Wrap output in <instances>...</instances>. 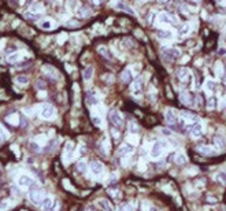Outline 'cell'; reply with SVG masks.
I'll list each match as a JSON object with an SVG mask.
<instances>
[{"label": "cell", "instance_id": "d6a6232c", "mask_svg": "<svg viewBox=\"0 0 226 211\" xmlns=\"http://www.w3.org/2000/svg\"><path fill=\"white\" fill-rule=\"evenodd\" d=\"M77 14L79 17H82V18H86V17L90 15V10L89 8H85V7H81V8H78Z\"/></svg>", "mask_w": 226, "mask_h": 211}, {"label": "cell", "instance_id": "be15d7a7", "mask_svg": "<svg viewBox=\"0 0 226 211\" xmlns=\"http://www.w3.org/2000/svg\"><path fill=\"white\" fill-rule=\"evenodd\" d=\"M222 211H226V207H224V209H222Z\"/></svg>", "mask_w": 226, "mask_h": 211}, {"label": "cell", "instance_id": "f1b7e54d", "mask_svg": "<svg viewBox=\"0 0 226 211\" xmlns=\"http://www.w3.org/2000/svg\"><path fill=\"white\" fill-rule=\"evenodd\" d=\"M181 117L189 121H197V117L193 113H189V111H181Z\"/></svg>", "mask_w": 226, "mask_h": 211}, {"label": "cell", "instance_id": "836d02e7", "mask_svg": "<svg viewBox=\"0 0 226 211\" xmlns=\"http://www.w3.org/2000/svg\"><path fill=\"white\" fill-rule=\"evenodd\" d=\"M189 32H190V25L189 23H184V25L180 27V34L181 36H186Z\"/></svg>", "mask_w": 226, "mask_h": 211}, {"label": "cell", "instance_id": "f907efd6", "mask_svg": "<svg viewBox=\"0 0 226 211\" xmlns=\"http://www.w3.org/2000/svg\"><path fill=\"white\" fill-rule=\"evenodd\" d=\"M217 73H218V75H221V73H222V63L221 62H217Z\"/></svg>", "mask_w": 226, "mask_h": 211}, {"label": "cell", "instance_id": "44dd1931", "mask_svg": "<svg viewBox=\"0 0 226 211\" xmlns=\"http://www.w3.org/2000/svg\"><path fill=\"white\" fill-rule=\"evenodd\" d=\"M73 150H74V144L73 143H67L65 147V161L69 162L73 156Z\"/></svg>", "mask_w": 226, "mask_h": 211}, {"label": "cell", "instance_id": "c3c4849f", "mask_svg": "<svg viewBox=\"0 0 226 211\" xmlns=\"http://www.w3.org/2000/svg\"><path fill=\"white\" fill-rule=\"evenodd\" d=\"M25 17H26V18H29V19H39V15H37V14H30V12H26V14H25Z\"/></svg>", "mask_w": 226, "mask_h": 211}, {"label": "cell", "instance_id": "816d5d0a", "mask_svg": "<svg viewBox=\"0 0 226 211\" xmlns=\"http://www.w3.org/2000/svg\"><path fill=\"white\" fill-rule=\"evenodd\" d=\"M7 207H8V203H7V202H2V203H0V210H6Z\"/></svg>", "mask_w": 226, "mask_h": 211}, {"label": "cell", "instance_id": "603a6c76", "mask_svg": "<svg viewBox=\"0 0 226 211\" xmlns=\"http://www.w3.org/2000/svg\"><path fill=\"white\" fill-rule=\"evenodd\" d=\"M177 77H178V79H181V81H186V78L189 77V71H188V69L186 67L178 69V71H177Z\"/></svg>", "mask_w": 226, "mask_h": 211}, {"label": "cell", "instance_id": "d6986e66", "mask_svg": "<svg viewBox=\"0 0 226 211\" xmlns=\"http://www.w3.org/2000/svg\"><path fill=\"white\" fill-rule=\"evenodd\" d=\"M97 206H99L103 211H114L113 204H111V203H110L107 199H102V200H99V202H97Z\"/></svg>", "mask_w": 226, "mask_h": 211}, {"label": "cell", "instance_id": "ffe728a7", "mask_svg": "<svg viewBox=\"0 0 226 211\" xmlns=\"http://www.w3.org/2000/svg\"><path fill=\"white\" fill-rule=\"evenodd\" d=\"M121 79H122V82H125V84H130L132 79H133V73H132L130 69H126V70L122 71Z\"/></svg>", "mask_w": 226, "mask_h": 211}, {"label": "cell", "instance_id": "03108f58", "mask_svg": "<svg viewBox=\"0 0 226 211\" xmlns=\"http://www.w3.org/2000/svg\"><path fill=\"white\" fill-rule=\"evenodd\" d=\"M193 2H199V0H193Z\"/></svg>", "mask_w": 226, "mask_h": 211}, {"label": "cell", "instance_id": "484cf974", "mask_svg": "<svg viewBox=\"0 0 226 211\" xmlns=\"http://www.w3.org/2000/svg\"><path fill=\"white\" fill-rule=\"evenodd\" d=\"M158 37L162 40H170V39H173V33L170 30H159Z\"/></svg>", "mask_w": 226, "mask_h": 211}, {"label": "cell", "instance_id": "f5cc1de1", "mask_svg": "<svg viewBox=\"0 0 226 211\" xmlns=\"http://www.w3.org/2000/svg\"><path fill=\"white\" fill-rule=\"evenodd\" d=\"M67 26H70V27H75V26H78V22H75V21H70V22L67 23Z\"/></svg>", "mask_w": 226, "mask_h": 211}, {"label": "cell", "instance_id": "5bb4252c", "mask_svg": "<svg viewBox=\"0 0 226 211\" xmlns=\"http://www.w3.org/2000/svg\"><path fill=\"white\" fill-rule=\"evenodd\" d=\"M115 8L117 10H121V11H125V12H127V14H130V15H134V10L130 6H127L125 2H118L117 4H115Z\"/></svg>", "mask_w": 226, "mask_h": 211}, {"label": "cell", "instance_id": "8fae6325", "mask_svg": "<svg viewBox=\"0 0 226 211\" xmlns=\"http://www.w3.org/2000/svg\"><path fill=\"white\" fill-rule=\"evenodd\" d=\"M89 169H90V171H92L95 175H99V174H102V173H103V169L104 167H103V165L100 163V162L93 161V162H90Z\"/></svg>", "mask_w": 226, "mask_h": 211}, {"label": "cell", "instance_id": "9c48e42d", "mask_svg": "<svg viewBox=\"0 0 226 211\" xmlns=\"http://www.w3.org/2000/svg\"><path fill=\"white\" fill-rule=\"evenodd\" d=\"M39 27L43 30H51V29H54V27H56V23L50 18H45V19L39 22Z\"/></svg>", "mask_w": 226, "mask_h": 211}, {"label": "cell", "instance_id": "d590c367", "mask_svg": "<svg viewBox=\"0 0 226 211\" xmlns=\"http://www.w3.org/2000/svg\"><path fill=\"white\" fill-rule=\"evenodd\" d=\"M176 163L177 165H185L186 163V158L184 154H177L176 155Z\"/></svg>", "mask_w": 226, "mask_h": 211}, {"label": "cell", "instance_id": "2e32d148", "mask_svg": "<svg viewBox=\"0 0 226 211\" xmlns=\"http://www.w3.org/2000/svg\"><path fill=\"white\" fill-rule=\"evenodd\" d=\"M99 103V100H97V96L96 93L93 91H88L86 92V104L88 106H95Z\"/></svg>", "mask_w": 226, "mask_h": 211}, {"label": "cell", "instance_id": "60d3db41", "mask_svg": "<svg viewBox=\"0 0 226 211\" xmlns=\"http://www.w3.org/2000/svg\"><path fill=\"white\" fill-rule=\"evenodd\" d=\"M129 130H130V133H133V134H136L138 132V126L136 125L134 122H130L129 123Z\"/></svg>", "mask_w": 226, "mask_h": 211}, {"label": "cell", "instance_id": "cb8c5ba5", "mask_svg": "<svg viewBox=\"0 0 226 211\" xmlns=\"http://www.w3.org/2000/svg\"><path fill=\"white\" fill-rule=\"evenodd\" d=\"M21 59H22V54L21 52H12L7 56V62H8V63H17V62L21 60Z\"/></svg>", "mask_w": 226, "mask_h": 211}, {"label": "cell", "instance_id": "7dc6e473", "mask_svg": "<svg viewBox=\"0 0 226 211\" xmlns=\"http://www.w3.org/2000/svg\"><path fill=\"white\" fill-rule=\"evenodd\" d=\"M119 211H133V206L132 204H123L119 209Z\"/></svg>", "mask_w": 226, "mask_h": 211}, {"label": "cell", "instance_id": "6125c7cd", "mask_svg": "<svg viewBox=\"0 0 226 211\" xmlns=\"http://www.w3.org/2000/svg\"><path fill=\"white\" fill-rule=\"evenodd\" d=\"M39 96H40V98H43V96H45V92H40Z\"/></svg>", "mask_w": 226, "mask_h": 211}, {"label": "cell", "instance_id": "f6af8a7d", "mask_svg": "<svg viewBox=\"0 0 226 211\" xmlns=\"http://www.w3.org/2000/svg\"><path fill=\"white\" fill-rule=\"evenodd\" d=\"M218 180H219L221 182H224V184H226V171H221L219 174H218Z\"/></svg>", "mask_w": 226, "mask_h": 211}, {"label": "cell", "instance_id": "9a60e30c", "mask_svg": "<svg viewBox=\"0 0 226 211\" xmlns=\"http://www.w3.org/2000/svg\"><path fill=\"white\" fill-rule=\"evenodd\" d=\"M43 73L47 77H50V78H55V77H58V71H56V69L55 67H52V66H48V65H45V66H43Z\"/></svg>", "mask_w": 226, "mask_h": 211}, {"label": "cell", "instance_id": "4fadbf2b", "mask_svg": "<svg viewBox=\"0 0 226 211\" xmlns=\"http://www.w3.org/2000/svg\"><path fill=\"white\" fill-rule=\"evenodd\" d=\"M34 184L33 180L29 177V175H21L18 178V185L22 186V188H27V186H32Z\"/></svg>", "mask_w": 226, "mask_h": 211}, {"label": "cell", "instance_id": "e575fe53", "mask_svg": "<svg viewBox=\"0 0 226 211\" xmlns=\"http://www.w3.org/2000/svg\"><path fill=\"white\" fill-rule=\"evenodd\" d=\"M217 104H218V99L214 98V96H211V98L208 99V102H207V107L210 110H213V108H215V107H217Z\"/></svg>", "mask_w": 226, "mask_h": 211}, {"label": "cell", "instance_id": "681fc988", "mask_svg": "<svg viewBox=\"0 0 226 211\" xmlns=\"http://www.w3.org/2000/svg\"><path fill=\"white\" fill-rule=\"evenodd\" d=\"M155 17H156L155 12H151V14H149V17H148V23H149V25H152V23H154Z\"/></svg>", "mask_w": 226, "mask_h": 211}, {"label": "cell", "instance_id": "74e56055", "mask_svg": "<svg viewBox=\"0 0 226 211\" xmlns=\"http://www.w3.org/2000/svg\"><path fill=\"white\" fill-rule=\"evenodd\" d=\"M8 139V133H7V130L0 125V141H6Z\"/></svg>", "mask_w": 226, "mask_h": 211}, {"label": "cell", "instance_id": "bcb514c9", "mask_svg": "<svg viewBox=\"0 0 226 211\" xmlns=\"http://www.w3.org/2000/svg\"><path fill=\"white\" fill-rule=\"evenodd\" d=\"M159 132H161L162 134H165V136H171V130H169V129H166V127H161L159 129Z\"/></svg>", "mask_w": 226, "mask_h": 211}, {"label": "cell", "instance_id": "52a82bcc", "mask_svg": "<svg viewBox=\"0 0 226 211\" xmlns=\"http://www.w3.org/2000/svg\"><path fill=\"white\" fill-rule=\"evenodd\" d=\"M196 151L201 155H207V156H214V155L217 154L214 148L210 147V145H200V147L196 148Z\"/></svg>", "mask_w": 226, "mask_h": 211}, {"label": "cell", "instance_id": "94428289", "mask_svg": "<svg viewBox=\"0 0 226 211\" xmlns=\"http://www.w3.org/2000/svg\"><path fill=\"white\" fill-rule=\"evenodd\" d=\"M222 79H224V82H225V84H226V71L224 73V78H222Z\"/></svg>", "mask_w": 226, "mask_h": 211}, {"label": "cell", "instance_id": "f35d334b", "mask_svg": "<svg viewBox=\"0 0 226 211\" xmlns=\"http://www.w3.org/2000/svg\"><path fill=\"white\" fill-rule=\"evenodd\" d=\"M77 170L81 171V173H84L86 170V162L85 161H79L78 162V163H77Z\"/></svg>", "mask_w": 226, "mask_h": 211}, {"label": "cell", "instance_id": "7bdbcfd3", "mask_svg": "<svg viewBox=\"0 0 226 211\" xmlns=\"http://www.w3.org/2000/svg\"><path fill=\"white\" fill-rule=\"evenodd\" d=\"M92 122L95 123L96 126H102V118H100V117H97V115L92 117Z\"/></svg>", "mask_w": 226, "mask_h": 211}, {"label": "cell", "instance_id": "1f68e13d", "mask_svg": "<svg viewBox=\"0 0 226 211\" xmlns=\"http://www.w3.org/2000/svg\"><path fill=\"white\" fill-rule=\"evenodd\" d=\"M132 91H133L134 93H140V91H141V79H136V81L133 82V85H132Z\"/></svg>", "mask_w": 226, "mask_h": 211}, {"label": "cell", "instance_id": "277c9868", "mask_svg": "<svg viewBox=\"0 0 226 211\" xmlns=\"http://www.w3.org/2000/svg\"><path fill=\"white\" fill-rule=\"evenodd\" d=\"M29 199H30V202L34 203V204H40V203L44 200V192L41 191V189L34 188L33 191H30V193H29Z\"/></svg>", "mask_w": 226, "mask_h": 211}, {"label": "cell", "instance_id": "ac0fdd59", "mask_svg": "<svg viewBox=\"0 0 226 211\" xmlns=\"http://www.w3.org/2000/svg\"><path fill=\"white\" fill-rule=\"evenodd\" d=\"M214 144H215V148H218V150H225L226 141L224 139V136H221V134H217V136L214 137Z\"/></svg>", "mask_w": 226, "mask_h": 211}, {"label": "cell", "instance_id": "7402d4cb", "mask_svg": "<svg viewBox=\"0 0 226 211\" xmlns=\"http://www.w3.org/2000/svg\"><path fill=\"white\" fill-rule=\"evenodd\" d=\"M44 10V7L43 4H41L40 2H33L32 4H30V8H29V12H36V14H39L41 12Z\"/></svg>", "mask_w": 226, "mask_h": 211}, {"label": "cell", "instance_id": "7c38bea8", "mask_svg": "<svg viewBox=\"0 0 226 211\" xmlns=\"http://www.w3.org/2000/svg\"><path fill=\"white\" fill-rule=\"evenodd\" d=\"M133 145H130V144H123L122 147H119V150H118V156H126L127 154H132V152H133Z\"/></svg>", "mask_w": 226, "mask_h": 211}, {"label": "cell", "instance_id": "3957f363", "mask_svg": "<svg viewBox=\"0 0 226 211\" xmlns=\"http://www.w3.org/2000/svg\"><path fill=\"white\" fill-rule=\"evenodd\" d=\"M40 115H41V118H44V119H51V118H54V115H55V108H54V106H52V104H43V106H41Z\"/></svg>", "mask_w": 226, "mask_h": 211}, {"label": "cell", "instance_id": "ab89813d", "mask_svg": "<svg viewBox=\"0 0 226 211\" xmlns=\"http://www.w3.org/2000/svg\"><path fill=\"white\" fill-rule=\"evenodd\" d=\"M215 86H217V85H215L214 81H211V79H207V81H206V88H207L210 92L215 91Z\"/></svg>", "mask_w": 226, "mask_h": 211}, {"label": "cell", "instance_id": "680465c9", "mask_svg": "<svg viewBox=\"0 0 226 211\" xmlns=\"http://www.w3.org/2000/svg\"><path fill=\"white\" fill-rule=\"evenodd\" d=\"M113 136H114V137H115V139H117V137H119V133H118L117 130L114 129V130H113Z\"/></svg>", "mask_w": 226, "mask_h": 211}, {"label": "cell", "instance_id": "6f0895ef", "mask_svg": "<svg viewBox=\"0 0 226 211\" xmlns=\"http://www.w3.org/2000/svg\"><path fill=\"white\" fill-rule=\"evenodd\" d=\"M173 0H159V3H162V4H166V3H171Z\"/></svg>", "mask_w": 226, "mask_h": 211}, {"label": "cell", "instance_id": "9f6ffc18", "mask_svg": "<svg viewBox=\"0 0 226 211\" xmlns=\"http://www.w3.org/2000/svg\"><path fill=\"white\" fill-rule=\"evenodd\" d=\"M37 86H39L40 89H44V88H45V85H44V84H43V82H41V81H39V82H37Z\"/></svg>", "mask_w": 226, "mask_h": 211}, {"label": "cell", "instance_id": "f546056e", "mask_svg": "<svg viewBox=\"0 0 226 211\" xmlns=\"http://www.w3.org/2000/svg\"><path fill=\"white\" fill-rule=\"evenodd\" d=\"M15 82L19 85H27L29 84V78H27L26 75H18V77L15 78Z\"/></svg>", "mask_w": 226, "mask_h": 211}, {"label": "cell", "instance_id": "4316f807", "mask_svg": "<svg viewBox=\"0 0 226 211\" xmlns=\"http://www.w3.org/2000/svg\"><path fill=\"white\" fill-rule=\"evenodd\" d=\"M52 204H54V202H52V199L51 198H44V200L41 202V207H43V210L44 211H48L52 207Z\"/></svg>", "mask_w": 226, "mask_h": 211}, {"label": "cell", "instance_id": "e0dca14e", "mask_svg": "<svg viewBox=\"0 0 226 211\" xmlns=\"http://www.w3.org/2000/svg\"><path fill=\"white\" fill-rule=\"evenodd\" d=\"M190 134H192V137H195V139H199V137L203 134V127H201L200 123H193V126H192V129H190Z\"/></svg>", "mask_w": 226, "mask_h": 211}, {"label": "cell", "instance_id": "5b68a950", "mask_svg": "<svg viewBox=\"0 0 226 211\" xmlns=\"http://www.w3.org/2000/svg\"><path fill=\"white\" fill-rule=\"evenodd\" d=\"M158 19H159V22H162V23H171V25H176V23L178 22L177 17L173 15V14H170V12H162V14H159Z\"/></svg>", "mask_w": 226, "mask_h": 211}, {"label": "cell", "instance_id": "8992f818", "mask_svg": "<svg viewBox=\"0 0 226 211\" xmlns=\"http://www.w3.org/2000/svg\"><path fill=\"white\" fill-rule=\"evenodd\" d=\"M163 147H165V143H161V141H156V143H154V145H152V150H151V156L154 159L159 158L162 155Z\"/></svg>", "mask_w": 226, "mask_h": 211}, {"label": "cell", "instance_id": "6da1fadb", "mask_svg": "<svg viewBox=\"0 0 226 211\" xmlns=\"http://www.w3.org/2000/svg\"><path fill=\"white\" fill-rule=\"evenodd\" d=\"M108 119H110V122L113 123L114 127H122V125H123L122 115H121V113L117 111V110H113V111H110Z\"/></svg>", "mask_w": 226, "mask_h": 211}, {"label": "cell", "instance_id": "91938a15", "mask_svg": "<svg viewBox=\"0 0 226 211\" xmlns=\"http://www.w3.org/2000/svg\"><path fill=\"white\" fill-rule=\"evenodd\" d=\"M93 3H95V4H100V3H102V0H93Z\"/></svg>", "mask_w": 226, "mask_h": 211}, {"label": "cell", "instance_id": "30bf717a", "mask_svg": "<svg viewBox=\"0 0 226 211\" xmlns=\"http://www.w3.org/2000/svg\"><path fill=\"white\" fill-rule=\"evenodd\" d=\"M180 100L182 104H186V106H193L195 104V100H192L190 98V93L188 91H182L180 95Z\"/></svg>", "mask_w": 226, "mask_h": 211}, {"label": "cell", "instance_id": "ba28073f", "mask_svg": "<svg viewBox=\"0 0 226 211\" xmlns=\"http://www.w3.org/2000/svg\"><path fill=\"white\" fill-rule=\"evenodd\" d=\"M165 118H166V122L169 123V125H177V115L174 113V110L171 108H167L166 110V114H165Z\"/></svg>", "mask_w": 226, "mask_h": 211}, {"label": "cell", "instance_id": "11a10c76", "mask_svg": "<svg viewBox=\"0 0 226 211\" xmlns=\"http://www.w3.org/2000/svg\"><path fill=\"white\" fill-rule=\"evenodd\" d=\"M207 202L208 203H217V199H214V198H211V196H210V198L207 199Z\"/></svg>", "mask_w": 226, "mask_h": 211}, {"label": "cell", "instance_id": "8d00e7d4", "mask_svg": "<svg viewBox=\"0 0 226 211\" xmlns=\"http://www.w3.org/2000/svg\"><path fill=\"white\" fill-rule=\"evenodd\" d=\"M108 195L113 196L114 199H119L121 196H122V195H121V192L118 191V189H114V188H110V189H108Z\"/></svg>", "mask_w": 226, "mask_h": 211}, {"label": "cell", "instance_id": "4dcf8cb0", "mask_svg": "<svg viewBox=\"0 0 226 211\" xmlns=\"http://www.w3.org/2000/svg\"><path fill=\"white\" fill-rule=\"evenodd\" d=\"M97 51H99V54H102L104 58H107V59H111V58H113V56H111V52L107 50L106 47H99V48H97Z\"/></svg>", "mask_w": 226, "mask_h": 211}, {"label": "cell", "instance_id": "ee69618b", "mask_svg": "<svg viewBox=\"0 0 226 211\" xmlns=\"http://www.w3.org/2000/svg\"><path fill=\"white\" fill-rule=\"evenodd\" d=\"M103 79L106 82H108V84H111V82H114V75L113 74H104L103 75Z\"/></svg>", "mask_w": 226, "mask_h": 211}, {"label": "cell", "instance_id": "d4e9b609", "mask_svg": "<svg viewBox=\"0 0 226 211\" xmlns=\"http://www.w3.org/2000/svg\"><path fill=\"white\" fill-rule=\"evenodd\" d=\"M92 75H93V67L92 66H88L84 71H82V78H84L85 81H90V79H92Z\"/></svg>", "mask_w": 226, "mask_h": 211}, {"label": "cell", "instance_id": "db71d44e", "mask_svg": "<svg viewBox=\"0 0 226 211\" xmlns=\"http://www.w3.org/2000/svg\"><path fill=\"white\" fill-rule=\"evenodd\" d=\"M32 150H34V151H39L40 148H39V145H37L36 143H32Z\"/></svg>", "mask_w": 226, "mask_h": 211}, {"label": "cell", "instance_id": "e7e4bbea", "mask_svg": "<svg viewBox=\"0 0 226 211\" xmlns=\"http://www.w3.org/2000/svg\"><path fill=\"white\" fill-rule=\"evenodd\" d=\"M217 2H224V0H217Z\"/></svg>", "mask_w": 226, "mask_h": 211}, {"label": "cell", "instance_id": "7a4b0ae2", "mask_svg": "<svg viewBox=\"0 0 226 211\" xmlns=\"http://www.w3.org/2000/svg\"><path fill=\"white\" fill-rule=\"evenodd\" d=\"M162 54H163V56H165L167 60H170V62L177 60L180 58V55H181L180 51L177 50V48H163Z\"/></svg>", "mask_w": 226, "mask_h": 211}, {"label": "cell", "instance_id": "83f0119b", "mask_svg": "<svg viewBox=\"0 0 226 211\" xmlns=\"http://www.w3.org/2000/svg\"><path fill=\"white\" fill-rule=\"evenodd\" d=\"M7 121H8V123H11V125H18L19 123V115L18 114H11V115L7 117Z\"/></svg>", "mask_w": 226, "mask_h": 211}, {"label": "cell", "instance_id": "b9f144b4", "mask_svg": "<svg viewBox=\"0 0 226 211\" xmlns=\"http://www.w3.org/2000/svg\"><path fill=\"white\" fill-rule=\"evenodd\" d=\"M66 40H67V34H66V33H60L58 36V43L59 44H63Z\"/></svg>", "mask_w": 226, "mask_h": 211}]
</instances>
